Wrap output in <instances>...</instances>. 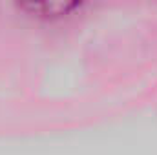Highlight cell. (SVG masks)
<instances>
[{
    "mask_svg": "<svg viewBox=\"0 0 157 155\" xmlns=\"http://www.w3.org/2000/svg\"><path fill=\"white\" fill-rule=\"evenodd\" d=\"M18 6L40 18H59L75 11L84 0H17Z\"/></svg>",
    "mask_w": 157,
    "mask_h": 155,
    "instance_id": "cell-1",
    "label": "cell"
}]
</instances>
